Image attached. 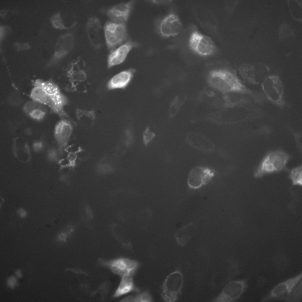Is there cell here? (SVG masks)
<instances>
[{
	"instance_id": "6da1fadb",
	"label": "cell",
	"mask_w": 302,
	"mask_h": 302,
	"mask_svg": "<svg viewBox=\"0 0 302 302\" xmlns=\"http://www.w3.org/2000/svg\"><path fill=\"white\" fill-rule=\"evenodd\" d=\"M209 85L224 94L237 92L250 95L256 99V94L244 85L234 70L226 68H216L210 70L206 75Z\"/></svg>"
},
{
	"instance_id": "7a4b0ae2",
	"label": "cell",
	"mask_w": 302,
	"mask_h": 302,
	"mask_svg": "<svg viewBox=\"0 0 302 302\" xmlns=\"http://www.w3.org/2000/svg\"><path fill=\"white\" fill-rule=\"evenodd\" d=\"M87 77L86 62L81 57H78L64 69L59 78V83L67 92L86 93L88 91Z\"/></svg>"
},
{
	"instance_id": "3957f363",
	"label": "cell",
	"mask_w": 302,
	"mask_h": 302,
	"mask_svg": "<svg viewBox=\"0 0 302 302\" xmlns=\"http://www.w3.org/2000/svg\"><path fill=\"white\" fill-rule=\"evenodd\" d=\"M249 106L240 105L225 107L209 113L204 116L203 119L218 124H229L236 122V119L242 115L250 116L252 114L261 113L259 109Z\"/></svg>"
},
{
	"instance_id": "277c9868",
	"label": "cell",
	"mask_w": 302,
	"mask_h": 302,
	"mask_svg": "<svg viewBox=\"0 0 302 302\" xmlns=\"http://www.w3.org/2000/svg\"><path fill=\"white\" fill-rule=\"evenodd\" d=\"M290 156L281 150L270 152L263 159L254 174L257 178L285 170Z\"/></svg>"
},
{
	"instance_id": "5b68a950",
	"label": "cell",
	"mask_w": 302,
	"mask_h": 302,
	"mask_svg": "<svg viewBox=\"0 0 302 302\" xmlns=\"http://www.w3.org/2000/svg\"><path fill=\"white\" fill-rule=\"evenodd\" d=\"M44 86L49 102L48 107L52 112L62 119L68 118V116L64 109L68 100L61 91L59 86L49 79L44 81Z\"/></svg>"
},
{
	"instance_id": "8992f818",
	"label": "cell",
	"mask_w": 302,
	"mask_h": 302,
	"mask_svg": "<svg viewBox=\"0 0 302 302\" xmlns=\"http://www.w3.org/2000/svg\"><path fill=\"white\" fill-rule=\"evenodd\" d=\"M261 85L262 89L269 101L279 107L285 106L284 86L278 76L270 75Z\"/></svg>"
},
{
	"instance_id": "52a82bcc",
	"label": "cell",
	"mask_w": 302,
	"mask_h": 302,
	"mask_svg": "<svg viewBox=\"0 0 302 302\" xmlns=\"http://www.w3.org/2000/svg\"><path fill=\"white\" fill-rule=\"evenodd\" d=\"M183 283V275L180 270H176L169 274L162 286L161 296L164 301H175L181 292Z\"/></svg>"
},
{
	"instance_id": "ba28073f",
	"label": "cell",
	"mask_w": 302,
	"mask_h": 302,
	"mask_svg": "<svg viewBox=\"0 0 302 302\" xmlns=\"http://www.w3.org/2000/svg\"><path fill=\"white\" fill-rule=\"evenodd\" d=\"M98 263L121 278L128 275H134L139 266V263L137 261L125 257L109 260L100 259Z\"/></svg>"
},
{
	"instance_id": "9c48e42d",
	"label": "cell",
	"mask_w": 302,
	"mask_h": 302,
	"mask_svg": "<svg viewBox=\"0 0 302 302\" xmlns=\"http://www.w3.org/2000/svg\"><path fill=\"white\" fill-rule=\"evenodd\" d=\"M238 70L244 82L250 85L261 84L270 75V68L261 64L243 65Z\"/></svg>"
},
{
	"instance_id": "30bf717a",
	"label": "cell",
	"mask_w": 302,
	"mask_h": 302,
	"mask_svg": "<svg viewBox=\"0 0 302 302\" xmlns=\"http://www.w3.org/2000/svg\"><path fill=\"white\" fill-rule=\"evenodd\" d=\"M302 273L281 282L274 287L262 299V301L276 299L291 302L293 293L301 281Z\"/></svg>"
},
{
	"instance_id": "8fae6325",
	"label": "cell",
	"mask_w": 302,
	"mask_h": 302,
	"mask_svg": "<svg viewBox=\"0 0 302 302\" xmlns=\"http://www.w3.org/2000/svg\"><path fill=\"white\" fill-rule=\"evenodd\" d=\"M104 31L106 45L110 52L121 45L127 38L126 23L119 24L108 21L104 25Z\"/></svg>"
},
{
	"instance_id": "7c38bea8",
	"label": "cell",
	"mask_w": 302,
	"mask_h": 302,
	"mask_svg": "<svg viewBox=\"0 0 302 302\" xmlns=\"http://www.w3.org/2000/svg\"><path fill=\"white\" fill-rule=\"evenodd\" d=\"M189 45L194 52L201 56L211 55L216 50L215 45L211 39L196 29L191 33Z\"/></svg>"
},
{
	"instance_id": "4fadbf2b",
	"label": "cell",
	"mask_w": 302,
	"mask_h": 302,
	"mask_svg": "<svg viewBox=\"0 0 302 302\" xmlns=\"http://www.w3.org/2000/svg\"><path fill=\"white\" fill-rule=\"evenodd\" d=\"M156 30L161 37L165 38L175 37L180 32L182 24L178 16L173 12L158 19L155 23Z\"/></svg>"
},
{
	"instance_id": "5bb4252c",
	"label": "cell",
	"mask_w": 302,
	"mask_h": 302,
	"mask_svg": "<svg viewBox=\"0 0 302 302\" xmlns=\"http://www.w3.org/2000/svg\"><path fill=\"white\" fill-rule=\"evenodd\" d=\"M247 279L233 280L229 282L220 293L211 301L233 302L239 299L247 287Z\"/></svg>"
},
{
	"instance_id": "9a60e30c",
	"label": "cell",
	"mask_w": 302,
	"mask_h": 302,
	"mask_svg": "<svg viewBox=\"0 0 302 302\" xmlns=\"http://www.w3.org/2000/svg\"><path fill=\"white\" fill-rule=\"evenodd\" d=\"M74 43V38L72 33H68L60 35L57 40L54 53L46 67L53 66L58 63L72 50Z\"/></svg>"
},
{
	"instance_id": "2e32d148",
	"label": "cell",
	"mask_w": 302,
	"mask_h": 302,
	"mask_svg": "<svg viewBox=\"0 0 302 302\" xmlns=\"http://www.w3.org/2000/svg\"><path fill=\"white\" fill-rule=\"evenodd\" d=\"M215 175V170L210 168L202 166L195 167L189 174L188 185L191 189H199L209 183Z\"/></svg>"
},
{
	"instance_id": "e0dca14e",
	"label": "cell",
	"mask_w": 302,
	"mask_h": 302,
	"mask_svg": "<svg viewBox=\"0 0 302 302\" xmlns=\"http://www.w3.org/2000/svg\"><path fill=\"white\" fill-rule=\"evenodd\" d=\"M73 130L72 123L67 119H62L57 123L55 126L54 138L61 154L68 146Z\"/></svg>"
},
{
	"instance_id": "ac0fdd59",
	"label": "cell",
	"mask_w": 302,
	"mask_h": 302,
	"mask_svg": "<svg viewBox=\"0 0 302 302\" xmlns=\"http://www.w3.org/2000/svg\"><path fill=\"white\" fill-rule=\"evenodd\" d=\"M86 29L89 40L95 48L99 49L103 42V29L101 22L97 17H91L88 19Z\"/></svg>"
},
{
	"instance_id": "d6986e66",
	"label": "cell",
	"mask_w": 302,
	"mask_h": 302,
	"mask_svg": "<svg viewBox=\"0 0 302 302\" xmlns=\"http://www.w3.org/2000/svg\"><path fill=\"white\" fill-rule=\"evenodd\" d=\"M134 3V1L117 4L109 9L107 14L111 21L119 24L126 23Z\"/></svg>"
},
{
	"instance_id": "ffe728a7",
	"label": "cell",
	"mask_w": 302,
	"mask_h": 302,
	"mask_svg": "<svg viewBox=\"0 0 302 302\" xmlns=\"http://www.w3.org/2000/svg\"><path fill=\"white\" fill-rule=\"evenodd\" d=\"M185 140L189 146L204 152H211L215 150V146L213 143L199 133H189L186 136Z\"/></svg>"
},
{
	"instance_id": "44dd1931",
	"label": "cell",
	"mask_w": 302,
	"mask_h": 302,
	"mask_svg": "<svg viewBox=\"0 0 302 302\" xmlns=\"http://www.w3.org/2000/svg\"><path fill=\"white\" fill-rule=\"evenodd\" d=\"M138 45L137 43L129 40L110 52L108 58V68H110L122 63L132 49Z\"/></svg>"
},
{
	"instance_id": "7402d4cb",
	"label": "cell",
	"mask_w": 302,
	"mask_h": 302,
	"mask_svg": "<svg viewBox=\"0 0 302 302\" xmlns=\"http://www.w3.org/2000/svg\"><path fill=\"white\" fill-rule=\"evenodd\" d=\"M223 95L219 91L208 85L203 89L199 97L202 101L220 109L224 107Z\"/></svg>"
},
{
	"instance_id": "603a6c76",
	"label": "cell",
	"mask_w": 302,
	"mask_h": 302,
	"mask_svg": "<svg viewBox=\"0 0 302 302\" xmlns=\"http://www.w3.org/2000/svg\"><path fill=\"white\" fill-rule=\"evenodd\" d=\"M12 150L14 155L20 162L27 163L31 159L29 147L27 142L19 137L15 138L13 142Z\"/></svg>"
},
{
	"instance_id": "cb8c5ba5",
	"label": "cell",
	"mask_w": 302,
	"mask_h": 302,
	"mask_svg": "<svg viewBox=\"0 0 302 302\" xmlns=\"http://www.w3.org/2000/svg\"><path fill=\"white\" fill-rule=\"evenodd\" d=\"M44 83V80L42 79H37L34 80L29 96L31 100L48 107L49 102L45 91Z\"/></svg>"
},
{
	"instance_id": "d4e9b609",
	"label": "cell",
	"mask_w": 302,
	"mask_h": 302,
	"mask_svg": "<svg viewBox=\"0 0 302 302\" xmlns=\"http://www.w3.org/2000/svg\"><path fill=\"white\" fill-rule=\"evenodd\" d=\"M133 70L129 69L123 71L116 74L108 81L107 88L109 90L124 88L129 83L133 76Z\"/></svg>"
},
{
	"instance_id": "484cf974",
	"label": "cell",
	"mask_w": 302,
	"mask_h": 302,
	"mask_svg": "<svg viewBox=\"0 0 302 302\" xmlns=\"http://www.w3.org/2000/svg\"><path fill=\"white\" fill-rule=\"evenodd\" d=\"M133 275H128L121 278L119 285L112 297L116 298L132 292H138L140 289L134 284Z\"/></svg>"
},
{
	"instance_id": "4316f807",
	"label": "cell",
	"mask_w": 302,
	"mask_h": 302,
	"mask_svg": "<svg viewBox=\"0 0 302 302\" xmlns=\"http://www.w3.org/2000/svg\"><path fill=\"white\" fill-rule=\"evenodd\" d=\"M246 95L237 92H229L224 94V107L240 105H250L251 101ZM223 107V108H224Z\"/></svg>"
},
{
	"instance_id": "83f0119b",
	"label": "cell",
	"mask_w": 302,
	"mask_h": 302,
	"mask_svg": "<svg viewBox=\"0 0 302 302\" xmlns=\"http://www.w3.org/2000/svg\"><path fill=\"white\" fill-rule=\"evenodd\" d=\"M195 228V224L191 223L179 229L175 235L177 243L181 246H185L192 237Z\"/></svg>"
},
{
	"instance_id": "f1b7e54d",
	"label": "cell",
	"mask_w": 302,
	"mask_h": 302,
	"mask_svg": "<svg viewBox=\"0 0 302 302\" xmlns=\"http://www.w3.org/2000/svg\"><path fill=\"white\" fill-rule=\"evenodd\" d=\"M76 115L78 122L82 125L87 127L92 126L96 119L95 112L93 110H85L77 109Z\"/></svg>"
},
{
	"instance_id": "f546056e",
	"label": "cell",
	"mask_w": 302,
	"mask_h": 302,
	"mask_svg": "<svg viewBox=\"0 0 302 302\" xmlns=\"http://www.w3.org/2000/svg\"><path fill=\"white\" fill-rule=\"evenodd\" d=\"M129 295L123 298L121 302H152L153 299L150 293L147 290Z\"/></svg>"
},
{
	"instance_id": "4dcf8cb0",
	"label": "cell",
	"mask_w": 302,
	"mask_h": 302,
	"mask_svg": "<svg viewBox=\"0 0 302 302\" xmlns=\"http://www.w3.org/2000/svg\"><path fill=\"white\" fill-rule=\"evenodd\" d=\"M50 22L52 27L56 29L67 30L72 28L65 23L60 12L52 15L50 18Z\"/></svg>"
},
{
	"instance_id": "1f68e13d",
	"label": "cell",
	"mask_w": 302,
	"mask_h": 302,
	"mask_svg": "<svg viewBox=\"0 0 302 302\" xmlns=\"http://www.w3.org/2000/svg\"><path fill=\"white\" fill-rule=\"evenodd\" d=\"M289 177L293 185L301 186L302 184V167L299 166L290 170Z\"/></svg>"
},
{
	"instance_id": "d6a6232c",
	"label": "cell",
	"mask_w": 302,
	"mask_h": 302,
	"mask_svg": "<svg viewBox=\"0 0 302 302\" xmlns=\"http://www.w3.org/2000/svg\"><path fill=\"white\" fill-rule=\"evenodd\" d=\"M47 107L45 105L31 100L24 104L22 110L24 113L28 116L32 111L37 109H40L47 111Z\"/></svg>"
},
{
	"instance_id": "836d02e7",
	"label": "cell",
	"mask_w": 302,
	"mask_h": 302,
	"mask_svg": "<svg viewBox=\"0 0 302 302\" xmlns=\"http://www.w3.org/2000/svg\"><path fill=\"white\" fill-rule=\"evenodd\" d=\"M186 99L187 97L185 96H177L174 99L171 103L170 107L172 116L175 115L178 111Z\"/></svg>"
},
{
	"instance_id": "e575fe53",
	"label": "cell",
	"mask_w": 302,
	"mask_h": 302,
	"mask_svg": "<svg viewBox=\"0 0 302 302\" xmlns=\"http://www.w3.org/2000/svg\"><path fill=\"white\" fill-rule=\"evenodd\" d=\"M240 265L235 260H232L229 263V275L228 280H229L238 274L241 271Z\"/></svg>"
},
{
	"instance_id": "d590c367",
	"label": "cell",
	"mask_w": 302,
	"mask_h": 302,
	"mask_svg": "<svg viewBox=\"0 0 302 302\" xmlns=\"http://www.w3.org/2000/svg\"><path fill=\"white\" fill-rule=\"evenodd\" d=\"M47 111V110L43 109H37L32 111L28 116L34 120L40 121L45 118Z\"/></svg>"
},
{
	"instance_id": "8d00e7d4",
	"label": "cell",
	"mask_w": 302,
	"mask_h": 302,
	"mask_svg": "<svg viewBox=\"0 0 302 302\" xmlns=\"http://www.w3.org/2000/svg\"><path fill=\"white\" fill-rule=\"evenodd\" d=\"M155 136V134L150 130L149 127H147L142 134L143 142L145 145L147 146Z\"/></svg>"
},
{
	"instance_id": "74e56055",
	"label": "cell",
	"mask_w": 302,
	"mask_h": 302,
	"mask_svg": "<svg viewBox=\"0 0 302 302\" xmlns=\"http://www.w3.org/2000/svg\"><path fill=\"white\" fill-rule=\"evenodd\" d=\"M17 12L15 10L4 9L0 11V16L4 21H7L12 18Z\"/></svg>"
},
{
	"instance_id": "f35d334b",
	"label": "cell",
	"mask_w": 302,
	"mask_h": 302,
	"mask_svg": "<svg viewBox=\"0 0 302 302\" xmlns=\"http://www.w3.org/2000/svg\"><path fill=\"white\" fill-rule=\"evenodd\" d=\"M47 156L49 159L52 161H56L59 159L61 154L58 149H50L47 152Z\"/></svg>"
},
{
	"instance_id": "ab89813d",
	"label": "cell",
	"mask_w": 302,
	"mask_h": 302,
	"mask_svg": "<svg viewBox=\"0 0 302 302\" xmlns=\"http://www.w3.org/2000/svg\"><path fill=\"white\" fill-rule=\"evenodd\" d=\"M12 29L7 25H0V41L1 42L7 35L12 32Z\"/></svg>"
},
{
	"instance_id": "60d3db41",
	"label": "cell",
	"mask_w": 302,
	"mask_h": 302,
	"mask_svg": "<svg viewBox=\"0 0 302 302\" xmlns=\"http://www.w3.org/2000/svg\"><path fill=\"white\" fill-rule=\"evenodd\" d=\"M14 45L17 51L29 50L31 48V46L28 42H17L14 43Z\"/></svg>"
},
{
	"instance_id": "b9f144b4",
	"label": "cell",
	"mask_w": 302,
	"mask_h": 302,
	"mask_svg": "<svg viewBox=\"0 0 302 302\" xmlns=\"http://www.w3.org/2000/svg\"><path fill=\"white\" fill-rule=\"evenodd\" d=\"M32 147L35 152H40L43 150L44 145L43 142L41 140H39L34 142Z\"/></svg>"
},
{
	"instance_id": "7bdbcfd3",
	"label": "cell",
	"mask_w": 302,
	"mask_h": 302,
	"mask_svg": "<svg viewBox=\"0 0 302 302\" xmlns=\"http://www.w3.org/2000/svg\"><path fill=\"white\" fill-rule=\"evenodd\" d=\"M17 280L16 278L13 276L9 277L7 281L8 286L12 289L14 288L17 284Z\"/></svg>"
},
{
	"instance_id": "ee69618b",
	"label": "cell",
	"mask_w": 302,
	"mask_h": 302,
	"mask_svg": "<svg viewBox=\"0 0 302 302\" xmlns=\"http://www.w3.org/2000/svg\"><path fill=\"white\" fill-rule=\"evenodd\" d=\"M127 135V145L129 146L132 144L133 140V134L131 130L127 129L126 131Z\"/></svg>"
},
{
	"instance_id": "f6af8a7d",
	"label": "cell",
	"mask_w": 302,
	"mask_h": 302,
	"mask_svg": "<svg viewBox=\"0 0 302 302\" xmlns=\"http://www.w3.org/2000/svg\"><path fill=\"white\" fill-rule=\"evenodd\" d=\"M86 216L88 219H90L93 218V214L92 211L89 206H87L86 208Z\"/></svg>"
},
{
	"instance_id": "bcb514c9",
	"label": "cell",
	"mask_w": 302,
	"mask_h": 302,
	"mask_svg": "<svg viewBox=\"0 0 302 302\" xmlns=\"http://www.w3.org/2000/svg\"><path fill=\"white\" fill-rule=\"evenodd\" d=\"M17 213L19 216L22 218H25L27 215L26 211L23 209L20 208L17 211Z\"/></svg>"
},
{
	"instance_id": "7dc6e473",
	"label": "cell",
	"mask_w": 302,
	"mask_h": 302,
	"mask_svg": "<svg viewBox=\"0 0 302 302\" xmlns=\"http://www.w3.org/2000/svg\"><path fill=\"white\" fill-rule=\"evenodd\" d=\"M67 237V233L65 232H62L58 236V239L65 241L66 240Z\"/></svg>"
},
{
	"instance_id": "c3c4849f",
	"label": "cell",
	"mask_w": 302,
	"mask_h": 302,
	"mask_svg": "<svg viewBox=\"0 0 302 302\" xmlns=\"http://www.w3.org/2000/svg\"><path fill=\"white\" fill-rule=\"evenodd\" d=\"M24 132L27 135H30L32 134V130L31 128H27L24 130Z\"/></svg>"
},
{
	"instance_id": "681fc988",
	"label": "cell",
	"mask_w": 302,
	"mask_h": 302,
	"mask_svg": "<svg viewBox=\"0 0 302 302\" xmlns=\"http://www.w3.org/2000/svg\"><path fill=\"white\" fill-rule=\"evenodd\" d=\"M15 275L18 278H22V275L21 270H17L15 273Z\"/></svg>"
}]
</instances>
